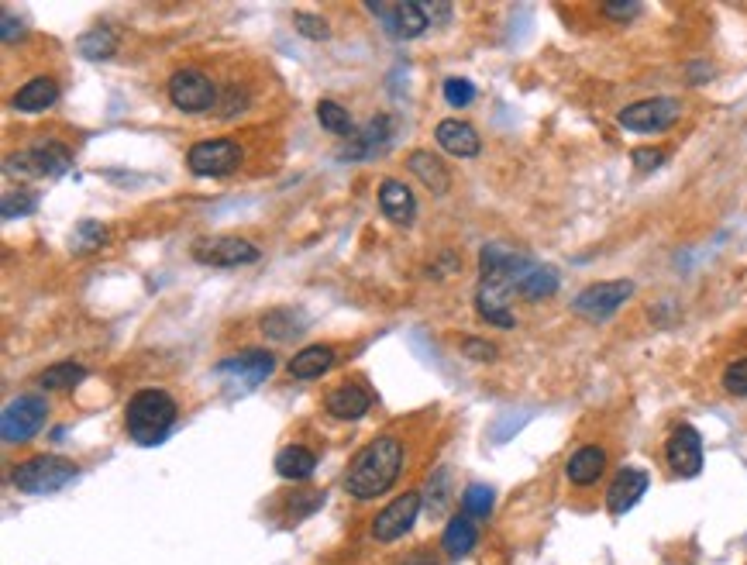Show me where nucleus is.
I'll return each instance as SVG.
<instances>
[{"instance_id":"423d86ee","label":"nucleus","mask_w":747,"mask_h":565,"mask_svg":"<svg viewBox=\"0 0 747 565\" xmlns=\"http://www.w3.org/2000/svg\"><path fill=\"white\" fill-rule=\"evenodd\" d=\"M630 297H634V283L630 280H603V283L586 286V290L572 300V311L579 317H586V321H606V317L617 314Z\"/></svg>"},{"instance_id":"a19ab883","label":"nucleus","mask_w":747,"mask_h":565,"mask_svg":"<svg viewBox=\"0 0 747 565\" xmlns=\"http://www.w3.org/2000/svg\"><path fill=\"white\" fill-rule=\"evenodd\" d=\"M400 565H434V559H431V555H407V559H403Z\"/></svg>"},{"instance_id":"f3484780","label":"nucleus","mask_w":747,"mask_h":565,"mask_svg":"<svg viewBox=\"0 0 747 565\" xmlns=\"http://www.w3.org/2000/svg\"><path fill=\"white\" fill-rule=\"evenodd\" d=\"M379 211L386 214L393 224H414L417 218V200L410 187H403L400 180H383V187H379Z\"/></svg>"},{"instance_id":"1a4fd4ad","label":"nucleus","mask_w":747,"mask_h":565,"mask_svg":"<svg viewBox=\"0 0 747 565\" xmlns=\"http://www.w3.org/2000/svg\"><path fill=\"white\" fill-rule=\"evenodd\" d=\"M272 369H276V359H272L269 352H262V348H245V352L217 362L214 373L221 376L224 383L238 386V393H245V390H255L262 379H269Z\"/></svg>"},{"instance_id":"7ed1b4c3","label":"nucleus","mask_w":747,"mask_h":565,"mask_svg":"<svg viewBox=\"0 0 747 565\" xmlns=\"http://www.w3.org/2000/svg\"><path fill=\"white\" fill-rule=\"evenodd\" d=\"M69 479H76V466L66 459H56V455H35L11 472V483L21 493H56Z\"/></svg>"},{"instance_id":"393cba45","label":"nucleus","mask_w":747,"mask_h":565,"mask_svg":"<svg viewBox=\"0 0 747 565\" xmlns=\"http://www.w3.org/2000/svg\"><path fill=\"white\" fill-rule=\"evenodd\" d=\"M76 52H80L83 59H93V63H100V59H111L114 52H118V35H114L107 25H97V28H90V32H83L80 38H76Z\"/></svg>"},{"instance_id":"f8f14e48","label":"nucleus","mask_w":747,"mask_h":565,"mask_svg":"<svg viewBox=\"0 0 747 565\" xmlns=\"http://www.w3.org/2000/svg\"><path fill=\"white\" fill-rule=\"evenodd\" d=\"M665 459L675 476H699L703 469V438L692 424H679L665 441Z\"/></svg>"},{"instance_id":"ea45409f","label":"nucleus","mask_w":747,"mask_h":565,"mask_svg":"<svg viewBox=\"0 0 747 565\" xmlns=\"http://www.w3.org/2000/svg\"><path fill=\"white\" fill-rule=\"evenodd\" d=\"M21 32H25V25L18 18H11V14H4V45H11Z\"/></svg>"},{"instance_id":"ddd939ff","label":"nucleus","mask_w":747,"mask_h":565,"mask_svg":"<svg viewBox=\"0 0 747 565\" xmlns=\"http://www.w3.org/2000/svg\"><path fill=\"white\" fill-rule=\"evenodd\" d=\"M193 259L204 262V266H245V262L259 259V249L245 238H200L193 245Z\"/></svg>"},{"instance_id":"4c0bfd02","label":"nucleus","mask_w":747,"mask_h":565,"mask_svg":"<svg viewBox=\"0 0 747 565\" xmlns=\"http://www.w3.org/2000/svg\"><path fill=\"white\" fill-rule=\"evenodd\" d=\"M630 159H634V166L641 169V173H651V169H658L661 162H665V152L661 149H634L630 152Z\"/></svg>"},{"instance_id":"6ab92c4d","label":"nucleus","mask_w":747,"mask_h":565,"mask_svg":"<svg viewBox=\"0 0 747 565\" xmlns=\"http://www.w3.org/2000/svg\"><path fill=\"white\" fill-rule=\"evenodd\" d=\"M56 100H59L56 80H49V76H35V80H28L25 87L14 94L11 107L21 114H38V111H49Z\"/></svg>"},{"instance_id":"4468645a","label":"nucleus","mask_w":747,"mask_h":565,"mask_svg":"<svg viewBox=\"0 0 747 565\" xmlns=\"http://www.w3.org/2000/svg\"><path fill=\"white\" fill-rule=\"evenodd\" d=\"M648 483H651V479H648V472H644V469H620L617 476H613L610 490H606V510H610L613 517L627 514V510L644 497Z\"/></svg>"},{"instance_id":"6e6552de","label":"nucleus","mask_w":747,"mask_h":565,"mask_svg":"<svg viewBox=\"0 0 747 565\" xmlns=\"http://www.w3.org/2000/svg\"><path fill=\"white\" fill-rule=\"evenodd\" d=\"M241 162V145L231 138H207V142L190 145L186 152V166L193 176H228L235 173Z\"/></svg>"},{"instance_id":"2f4dec72","label":"nucleus","mask_w":747,"mask_h":565,"mask_svg":"<svg viewBox=\"0 0 747 565\" xmlns=\"http://www.w3.org/2000/svg\"><path fill=\"white\" fill-rule=\"evenodd\" d=\"M462 510L469 517H489V510H493V490L489 486H469L462 497Z\"/></svg>"},{"instance_id":"cd10ccee","label":"nucleus","mask_w":747,"mask_h":565,"mask_svg":"<svg viewBox=\"0 0 747 565\" xmlns=\"http://www.w3.org/2000/svg\"><path fill=\"white\" fill-rule=\"evenodd\" d=\"M107 245V228L100 221H80L73 228V235H69V249L76 255H87V252H97Z\"/></svg>"},{"instance_id":"9d476101","label":"nucleus","mask_w":747,"mask_h":565,"mask_svg":"<svg viewBox=\"0 0 747 565\" xmlns=\"http://www.w3.org/2000/svg\"><path fill=\"white\" fill-rule=\"evenodd\" d=\"M169 100H173L183 114H204L214 107L217 90H214V83H210V76L200 73V69H176V73L169 76Z\"/></svg>"},{"instance_id":"e433bc0d","label":"nucleus","mask_w":747,"mask_h":565,"mask_svg":"<svg viewBox=\"0 0 747 565\" xmlns=\"http://www.w3.org/2000/svg\"><path fill=\"white\" fill-rule=\"evenodd\" d=\"M644 7L637 4V0H610V4H603V14L606 18H613V21H630V18H637Z\"/></svg>"},{"instance_id":"c9c22d12","label":"nucleus","mask_w":747,"mask_h":565,"mask_svg":"<svg viewBox=\"0 0 747 565\" xmlns=\"http://www.w3.org/2000/svg\"><path fill=\"white\" fill-rule=\"evenodd\" d=\"M293 25H297V32L314 38V42H321V38L331 35V28L324 25V18H314V14H297V18H293Z\"/></svg>"},{"instance_id":"a878e982","label":"nucleus","mask_w":747,"mask_h":565,"mask_svg":"<svg viewBox=\"0 0 747 565\" xmlns=\"http://www.w3.org/2000/svg\"><path fill=\"white\" fill-rule=\"evenodd\" d=\"M262 331L269 338H276V342H293V338H300L307 331V324H303V314L290 311V307H279V311H269L262 317Z\"/></svg>"},{"instance_id":"2eb2a0df","label":"nucleus","mask_w":747,"mask_h":565,"mask_svg":"<svg viewBox=\"0 0 747 565\" xmlns=\"http://www.w3.org/2000/svg\"><path fill=\"white\" fill-rule=\"evenodd\" d=\"M372 407V393L359 383H345V386H334V390L324 397V410L338 421H362Z\"/></svg>"},{"instance_id":"a211bd4d","label":"nucleus","mask_w":747,"mask_h":565,"mask_svg":"<svg viewBox=\"0 0 747 565\" xmlns=\"http://www.w3.org/2000/svg\"><path fill=\"white\" fill-rule=\"evenodd\" d=\"M513 290L534 304V300H544L558 290V273L551 266H538V262L527 259L524 266H520L517 280H513Z\"/></svg>"},{"instance_id":"58836bf2","label":"nucleus","mask_w":747,"mask_h":565,"mask_svg":"<svg viewBox=\"0 0 747 565\" xmlns=\"http://www.w3.org/2000/svg\"><path fill=\"white\" fill-rule=\"evenodd\" d=\"M462 352L469 355V359H479V362H493L496 359V345L482 342V338H465Z\"/></svg>"},{"instance_id":"aec40b11","label":"nucleus","mask_w":747,"mask_h":565,"mask_svg":"<svg viewBox=\"0 0 747 565\" xmlns=\"http://www.w3.org/2000/svg\"><path fill=\"white\" fill-rule=\"evenodd\" d=\"M565 472L575 486H593L596 479L606 472V452L599 445H582L579 452H572Z\"/></svg>"},{"instance_id":"b1692460","label":"nucleus","mask_w":747,"mask_h":565,"mask_svg":"<svg viewBox=\"0 0 747 565\" xmlns=\"http://www.w3.org/2000/svg\"><path fill=\"white\" fill-rule=\"evenodd\" d=\"M317 469V455L310 452V448L303 445H290L283 448V452L276 455V472L283 479H290V483H303V479H310Z\"/></svg>"},{"instance_id":"dca6fc26","label":"nucleus","mask_w":747,"mask_h":565,"mask_svg":"<svg viewBox=\"0 0 747 565\" xmlns=\"http://www.w3.org/2000/svg\"><path fill=\"white\" fill-rule=\"evenodd\" d=\"M434 138H438V145L448 152V156H458V159H476L482 142H479V131L469 125V121H441L438 131H434Z\"/></svg>"},{"instance_id":"473e14b6","label":"nucleus","mask_w":747,"mask_h":565,"mask_svg":"<svg viewBox=\"0 0 747 565\" xmlns=\"http://www.w3.org/2000/svg\"><path fill=\"white\" fill-rule=\"evenodd\" d=\"M720 383H723V390H727L730 397H747V359L730 362V366L723 369Z\"/></svg>"},{"instance_id":"20e7f679","label":"nucleus","mask_w":747,"mask_h":565,"mask_svg":"<svg viewBox=\"0 0 747 565\" xmlns=\"http://www.w3.org/2000/svg\"><path fill=\"white\" fill-rule=\"evenodd\" d=\"M69 166H73V152H69V145L56 142V138H45V142H35L31 149L18 152V156L7 159V173L11 176H62L69 173Z\"/></svg>"},{"instance_id":"bb28decb","label":"nucleus","mask_w":747,"mask_h":565,"mask_svg":"<svg viewBox=\"0 0 747 565\" xmlns=\"http://www.w3.org/2000/svg\"><path fill=\"white\" fill-rule=\"evenodd\" d=\"M83 379H87V369L80 362H56L38 376V383H42V390H73Z\"/></svg>"},{"instance_id":"9b49d317","label":"nucleus","mask_w":747,"mask_h":565,"mask_svg":"<svg viewBox=\"0 0 747 565\" xmlns=\"http://www.w3.org/2000/svg\"><path fill=\"white\" fill-rule=\"evenodd\" d=\"M420 517V493L417 490H407L400 493L393 503H386L383 510L376 514V521H372V538L376 541H396L403 538L410 528H414V521Z\"/></svg>"},{"instance_id":"4be33fe9","label":"nucleus","mask_w":747,"mask_h":565,"mask_svg":"<svg viewBox=\"0 0 747 565\" xmlns=\"http://www.w3.org/2000/svg\"><path fill=\"white\" fill-rule=\"evenodd\" d=\"M334 366V348L331 345H307L290 359V376L293 379H317Z\"/></svg>"},{"instance_id":"c85d7f7f","label":"nucleus","mask_w":747,"mask_h":565,"mask_svg":"<svg viewBox=\"0 0 747 565\" xmlns=\"http://www.w3.org/2000/svg\"><path fill=\"white\" fill-rule=\"evenodd\" d=\"M427 32V11L424 4H417V0H403V4H396V35L403 38H417Z\"/></svg>"},{"instance_id":"f704fd0d","label":"nucleus","mask_w":747,"mask_h":565,"mask_svg":"<svg viewBox=\"0 0 747 565\" xmlns=\"http://www.w3.org/2000/svg\"><path fill=\"white\" fill-rule=\"evenodd\" d=\"M445 100L451 107H469L476 100V87L462 76H451V80H445Z\"/></svg>"},{"instance_id":"f257e3e1","label":"nucleus","mask_w":747,"mask_h":565,"mask_svg":"<svg viewBox=\"0 0 747 565\" xmlns=\"http://www.w3.org/2000/svg\"><path fill=\"white\" fill-rule=\"evenodd\" d=\"M403 469V445L393 435L372 438L352 459V466L345 472V490L355 500H376L379 493H386L396 483Z\"/></svg>"},{"instance_id":"7c9ffc66","label":"nucleus","mask_w":747,"mask_h":565,"mask_svg":"<svg viewBox=\"0 0 747 565\" xmlns=\"http://www.w3.org/2000/svg\"><path fill=\"white\" fill-rule=\"evenodd\" d=\"M383 128H389V118L369 121V128L359 135V145H352V156H369L372 149H383L386 138H389V131H383Z\"/></svg>"},{"instance_id":"39448f33","label":"nucleus","mask_w":747,"mask_h":565,"mask_svg":"<svg viewBox=\"0 0 747 565\" xmlns=\"http://www.w3.org/2000/svg\"><path fill=\"white\" fill-rule=\"evenodd\" d=\"M682 104L675 97H651V100H637V104H627L624 111L617 114V125L624 131H634V135H658V131H668L679 121Z\"/></svg>"},{"instance_id":"f03ea898","label":"nucleus","mask_w":747,"mask_h":565,"mask_svg":"<svg viewBox=\"0 0 747 565\" xmlns=\"http://www.w3.org/2000/svg\"><path fill=\"white\" fill-rule=\"evenodd\" d=\"M176 400L169 397L166 390H138L135 397L128 400V410H124V421H128V435L138 441V445H159L166 441V435L176 424Z\"/></svg>"},{"instance_id":"5701e85b","label":"nucleus","mask_w":747,"mask_h":565,"mask_svg":"<svg viewBox=\"0 0 747 565\" xmlns=\"http://www.w3.org/2000/svg\"><path fill=\"white\" fill-rule=\"evenodd\" d=\"M407 166H410V173H414L427 190H434L438 197H441V193H448L451 176H448L445 162H441L438 156H431V152H410Z\"/></svg>"},{"instance_id":"412c9836","label":"nucleus","mask_w":747,"mask_h":565,"mask_svg":"<svg viewBox=\"0 0 747 565\" xmlns=\"http://www.w3.org/2000/svg\"><path fill=\"white\" fill-rule=\"evenodd\" d=\"M476 541H479V531H476V524H472L469 514L451 517L445 534H441V548H445L448 559H465V555L476 548Z\"/></svg>"},{"instance_id":"0eeeda50","label":"nucleus","mask_w":747,"mask_h":565,"mask_svg":"<svg viewBox=\"0 0 747 565\" xmlns=\"http://www.w3.org/2000/svg\"><path fill=\"white\" fill-rule=\"evenodd\" d=\"M49 417V404L45 397H35V393H25V397L11 400L0 414V435H4L7 445H18V441H28L31 435H38Z\"/></svg>"},{"instance_id":"c756f323","label":"nucleus","mask_w":747,"mask_h":565,"mask_svg":"<svg viewBox=\"0 0 747 565\" xmlns=\"http://www.w3.org/2000/svg\"><path fill=\"white\" fill-rule=\"evenodd\" d=\"M317 121L324 125V131H331V135H355V125L352 118H348V111L341 104H334V100H321L317 104Z\"/></svg>"},{"instance_id":"72a5a7b5","label":"nucleus","mask_w":747,"mask_h":565,"mask_svg":"<svg viewBox=\"0 0 747 565\" xmlns=\"http://www.w3.org/2000/svg\"><path fill=\"white\" fill-rule=\"evenodd\" d=\"M38 207V193L18 190V193H7L4 197V218H25Z\"/></svg>"}]
</instances>
